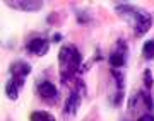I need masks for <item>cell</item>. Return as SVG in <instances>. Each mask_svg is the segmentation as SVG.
I'll return each mask as SVG.
<instances>
[{"label":"cell","instance_id":"1","mask_svg":"<svg viewBox=\"0 0 154 121\" xmlns=\"http://www.w3.org/2000/svg\"><path fill=\"white\" fill-rule=\"evenodd\" d=\"M116 16L122 17L127 24H130L134 29V36L135 38H142L144 34L149 33V29L152 28V16L144 9L130 5V4H116L115 5Z\"/></svg>","mask_w":154,"mask_h":121},{"label":"cell","instance_id":"2","mask_svg":"<svg viewBox=\"0 0 154 121\" xmlns=\"http://www.w3.org/2000/svg\"><path fill=\"white\" fill-rule=\"evenodd\" d=\"M58 66H60L62 84H69L75 73L82 68V53L75 44H63L58 51Z\"/></svg>","mask_w":154,"mask_h":121},{"label":"cell","instance_id":"3","mask_svg":"<svg viewBox=\"0 0 154 121\" xmlns=\"http://www.w3.org/2000/svg\"><path fill=\"white\" fill-rule=\"evenodd\" d=\"M127 60H128V44H127L125 39H116L115 46L111 48V53H110V66L111 68H123L127 65Z\"/></svg>","mask_w":154,"mask_h":121},{"label":"cell","instance_id":"4","mask_svg":"<svg viewBox=\"0 0 154 121\" xmlns=\"http://www.w3.org/2000/svg\"><path fill=\"white\" fill-rule=\"evenodd\" d=\"M36 94H38L39 99H43L45 102H50V104H57L60 99L57 85L50 80H39L36 84Z\"/></svg>","mask_w":154,"mask_h":121},{"label":"cell","instance_id":"5","mask_svg":"<svg viewBox=\"0 0 154 121\" xmlns=\"http://www.w3.org/2000/svg\"><path fill=\"white\" fill-rule=\"evenodd\" d=\"M50 50V39L43 38V36H36V38L28 39L26 43V51L29 55L34 56H45Z\"/></svg>","mask_w":154,"mask_h":121},{"label":"cell","instance_id":"6","mask_svg":"<svg viewBox=\"0 0 154 121\" xmlns=\"http://www.w3.org/2000/svg\"><path fill=\"white\" fill-rule=\"evenodd\" d=\"M24 84H26V78H24V77L11 75L9 80L5 82V87H4V92H5L7 99H11V101H17V99H19V94H21Z\"/></svg>","mask_w":154,"mask_h":121},{"label":"cell","instance_id":"7","mask_svg":"<svg viewBox=\"0 0 154 121\" xmlns=\"http://www.w3.org/2000/svg\"><path fill=\"white\" fill-rule=\"evenodd\" d=\"M81 102H82V94L75 89H72V92L69 94V97L65 99V104H63V116L69 120L74 118L81 108Z\"/></svg>","mask_w":154,"mask_h":121},{"label":"cell","instance_id":"8","mask_svg":"<svg viewBox=\"0 0 154 121\" xmlns=\"http://www.w3.org/2000/svg\"><path fill=\"white\" fill-rule=\"evenodd\" d=\"M5 5L22 12H38L43 9V2H39V0H17V2H5Z\"/></svg>","mask_w":154,"mask_h":121},{"label":"cell","instance_id":"9","mask_svg":"<svg viewBox=\"0 0 154 121\" xmlns=\"http://www.w3.org/2000/svg\"><path fill=\"white\" fill-rule=\"evenodd\" d=\"M31 70H33V66L29 65L26 60H16V61H12L11 66H9L11 75H17V77H24V78H28Z\"/></svg>","mask_w":154,"mask_h":121},{"label":"cell","instance_id":"10","mask_svg":"<svg viewBox=\"0 0 154 121\" xmlns=\"http://www.w3.org/2000/svg\"><path fill=\"white\" fill-rule=\"evenodd\" d=\"M74 16H75V21L79 26H89L93 22V16L91 12L82 10V9H74Z\"/></svg>","mask_w":154,"mask_h":121},{"label":"cell","instance_id":"11","mask_svg":"<svg viewBox=\"0 0 154 121\" xmlns=\"http://www.w3.org/2000/svg\"><path fill=\"white\" fill-rule=\"evenodd\" d=\"M137 97H139V101H140V104H144V108H146L149 113H152L154 111V99H152V96L149 94V90H139Z\"/></svg>","mask_w":154,"mask_h":121},{"label":"cell","instance_id":"12","mask_svg":"<svg viewBox=\"0 0 154 121\" xmlns=\"http://www.w3.org/2000/svg\"><path fill=\"white\" fill-rule=\"evenodd\" d=\"M110 73L113 80H115L116 90H125V75H123V72L118 70V68H110Z\"/></svg>","mask_w":154,"mask_h":121},{"label":"cell","instance_id":"13","mask_svg":"<svg viewBox=\"0 0 154 121\" xmlns=\"http://www.w3.org/2000/svg\"><path fill=\"white\" fill-rule=\"evenodd\" d=\"M29 121H57V118L48 111H33L29 116Z\"/></svg>","mask_w":154,"mask_h":121},{"label":"cell","instance_id":"14","mask_svg":"<svg viewBox=\"0 0 154 121\" xmlns=\"http://www.w3.org/2000/svg\"><path fill=\"white\" fill-rule=\"evenodd\" d=\"M142 56L144 60H154V39H147L146 43L142 44Z\"/></svg>","mask_w":154,"mask_h":121},{"label":"cell","instance_id":"15","mask_svg":"<svg viewBox=\"0 0 154 121\" xmlns=\"http://www.w3.org/2000/svg\"><path fill=\"white\" fill-rule=\"evenodd\" d=\"M123 99H125V90H116L113 94V97H111V106L113 108H120Z\"/></svg>","mask_w":154,"mask_h":121},{"label":"cell","instance_id":"16","mask_svg":"<svg viewBox=\"0 0 154 121\" xmlns=\"http://www.w3.org/2000/svg\"><path fill=\"white\" fill-rule=\"evenodd\" d=\"M144 87H146V90H151L154 87V78L151 70H144Z\"/></svg>","mask_w":154,"mask_h":121},{"label":"cell","instance_id":"17","mask_svg":"<svg viewBox=\"0 0 154 121\" xmlns=\"http://www.w3.org/2000/svg\"><path fill=\"white\" fill-rule=\"evenodd\" d=\"M137 121H154V114H151V113H147V114H140Z\"/></svg>","mask_w":154,"mask_h":121},{"label":"cell","instance_id":"18","mask_svg":"<svg viewBox=\"0 0 154 121\" xmlns=\"http://www.w3.org/2000/svg\"><path fill=\"white\" fill-rule=\"evenodd\" d=\"M62 39H63V36H62V33H55V34H51V43H60Z\"/></svg>","mask_w":154,"mask_h":121},{"label":"cell","instance_id":"19","mask_svg":"<svg viewBox=\"0 0 154 121\" xmlns=\"http://www.w3.org/2000/svg\"><path fill=\"white\" fill-rule=\"evenodd\" d=\"M101 60H103V55H101V51H99V50H96V51H94V56H93V60H91V61H93V63H96V61H101Z\"/></svg>","mask_w":154,"mask_h":121}]
</instances>
